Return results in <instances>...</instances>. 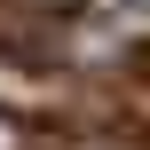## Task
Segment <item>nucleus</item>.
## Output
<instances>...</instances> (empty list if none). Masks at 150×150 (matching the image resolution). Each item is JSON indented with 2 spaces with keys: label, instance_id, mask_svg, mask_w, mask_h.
I'll use <instances>...</instances> for the list:
<instances>
[{
  "label": "nucleus",
  "instance_id": "obj_1",
  "mask_svg": "<svg viewBox=\"0 0 150 150\" xmlns=\"http://www.w3.org/2000/svg\"><path fill=\"white\" fill-rule=\"evenodd\" d=\"M0 150H32V134H24V127H16L8 111H0Z\"/></svg>",
  "mask_w": 150,
  "mask_h": 150
}]
</instances>
